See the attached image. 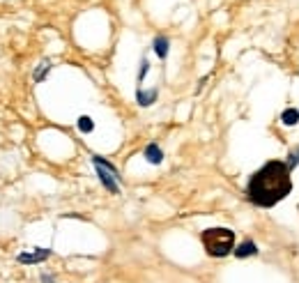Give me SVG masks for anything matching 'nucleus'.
I'll list each match as a JSON object with an SVG mask.
<instances>
[{"mask_svg":"<svg viewBox=\"0 0 299 283\" xmlns=\"http://www.w3.org/2000/svg\"><path fill=\"white\" fill-rule=\"evenodd\" d=\"M76 125H78V129H81L83 134H90V131L95 129V122H92V117H87V115H81V117H78Z\"/></svg>","mask_w":299,"mask_h":283,"instance_id":"10","label":"nucleus"},{"mask_svg":"<svg viewBox=\"0 0 299 283\" xmlns=\"http://www.w3.org/2000/svg\"><path fill=\"white\" fill-rule=\"evenodd\" d=\"M168 46H170L168 37H154V42H152V49H154V53H156L159 58H166V56H168Z\"/></svg>","mask_w":299,"mask_h":283,"instance_id":"8","label":"nucleus"},{"mask_svg":"<svg viewBox=\"0 0 299 283\" xmlns=\"http://www.w3.org/2000/svg\"><path fill=\"white\" fill-rule=\"evenodd\" d=\"M288 168L290 171H294V168L299 166V148H294V150H290V154H288Z\"/></svg>","mask_w":299,"mask_h":283,"instance_id":"11","label":"nucleus"},{"mask_svg":"<svg viewBox=\"0 0 299 283\" xmlns=\"http://www.w3.org/2000/svg\"><path fill=\"white\" fill-rule=\"evenodd\" d=\"M233 253H235V258L244 260V258H251V255H258V246H256V242L253 240H244L242 244L235 246Z\"/></svg>","mask_w":299,"mask_h":283,"instance_id":"5","label":"nucleus"},{"mask_svg":"<svg viewBox=\"0 0 299 283\" xmlns=\"http://www.w3.org/2000/svg\"><path fill=\"white\" fill-rule=\"evenodd\" d=\"M200 242L205 246V253L212 258H225L235 251V232L230 228L216 226V228H205L200 232Z\"/></svg>","mask_w":299,"mask_h":283,"instance_id":"2","label":"nucleus"},{"mask_svg":"<svg viewBox=\"0 0 299 283\" xmlns=\"http://www.w3.org/2000/svg\"><path fill=\"white\" fill-rule=\"evenodd\" d=\"M49 255H51L49 249H35V251H23V253H18L16 260L23 265H37V263H44Z\"/></svg>","mask_w":299,"mask_h":283,"instance_id":"4","label":"nucleus"},{"mask_svg":"<svg viewBox=\"0 0 299 283\" xmlns=\"http://www.w3.org/2000/svg\"><path fill=\"white\" fill-rule=\"evenodd\" d=\"M156 97H159L156 88H152V90H141L138 88V92H136V102L141 104V106H152V104L156 102Z\"/></svg>","mask_w":299,"mask_h":283,"instance_id":"7","label":"nucleus"},{"mask_svg":"<svg viewBox=\"0 0 299 283\" xmlns=\"http://www.w3.org/2000/svg\"><path fill=\"white\" fill-rule=\"evenodd\" d=\"M285 161L271 159L260 166L246 182V196L256 207H274L292 194V177Z\"/></svg>","mask_w":299,"mask_h":283,"instance_id":"1","label":"nucleus"},{"mask_svg":"<svg viewBox=\"0 0 299 283\" xmlns=\"http://www.w3.org/2000/svg\"><path fill=\"white\" fill-rule=\"evenodd\" d=\"M92 163H95V171H97V177H99V182L106 186V191H110V194H120V186H118V171H115V166L110 161H106V159L101 157H92Z\"/></svg>","mask_w":299,"mask_h":283,"instance_id":"3","label":"nucleus"},{"mask_svg":"<svg viewBox=\"0 0 299 283\" xmlns=\"http://www.w3.org/2000/svg\"><path fill=\"white\" fill-rule=\"evenodd\" d=\"M41 283H53V276H49V274H41Z\"/></svg>","mask_w":299,"mask_h":283,"instance_id":"14","label":"nucleus"},{"mask_svg":"<svg viewBox=\"0 0 299 283\" xmlns=\"http://www.w3.org/2000/svg\"><path fill=\"white\" fill-rule=\"evenodd\" d=\"M147 69H150V62H147V60H141V69H138V83H141V81L145 79Z\"/></svg>","mask_w":299,"mask_h":283,"instance_id":"13","label":"nucleus"},{"mask_svg":"<svg viewBox=\"0 0 299 283\" xmlns=\"http://www.w3.org/2000/svg\"><path fill=\"white\" fill-rule=\"evenodd\" d=\"M281 122H283L285 127H294L299 122V111L297 108H285V111L281 113Z\"/></svg>","mask_w":299,"mask_h":283,"instance_id":"9","label":"nucleus"},{"mask_svg":"<svg viewBox=\"0 0 299 283\" xmlns=\"http://www.w3.org/2000/svg\"><path fill=\"white\" fill-rule=\"evenodd\" d=\"M143 157H145L147 163H152V166H159L161 161H164V152H161V148L156 143H150L145 148V152H143Z\"/></svg>","mask_w":299,"mask_h":283,"instance_id":"6","label":"nucleus"},{"mask_svg":"<svg viewBox=\"0 0 299 283\" xmlns=\"http://www.w3.org/2000/svg\"><path fill=\"white\" fill-rule=\"evenodd\" d=\"M49 72H51V65H49V62H46V65H41L39 69L35 72V81H37V83H41V81H44V76L49 74Z\"/></svg>","mask_w":299,"mask_h":283,"instance_id":"12","label":"nucleus"}]
</instances>
